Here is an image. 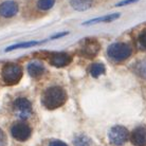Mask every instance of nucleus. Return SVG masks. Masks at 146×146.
<instances>
[{
	"instance_id": "9",
	"label": "nucleus",
	"mask_w": 146,
	"mask_h": 146,
	"mask_svg": "<svg viewBox=\"0 0 146 146\" xmlns=\"http://www.w3.org/2000/svg\"><path fill=\"white\" fill-rule=\"evenodd\" d=\"M18 4L13 0H7L0 4V15L5 18H11L17 14Z\"/></svg>"
},
{
	"instance_id": "17",
	"label": "nucleus",
	"mask_w": 146,
	"mask_h": 146,
	"mask_svg": "<svg viewBox=\"0 0 146 146\" xmlns=\"http://www.w3.org/2000/svg\"><path fill=\"white\" fill-rule=\"evenodd\" d=\"M55 3V0H38L37 7L41 11H48L53 7Z\"/></svg>"
},
{
	"instance_id": "22",
	"label": "nucleus",
	"mask_w": 146,
	"mask_h": 146,
	"mask_svg": "<svg viewBox=\"0 0 146 146\" xmlns=\"http://www.w3.org/2000/svg\"><path fill=\"white\" fill-rule=\"evenodd\" d=\"M66 35H68V32H62V33H57V34H55V35H53V36L50 37V39H57V38H60V37L66 36Z\"/></svg>"
},
{
	"instance_id": "21",
	"label": "nucleus",
	"mask_w": 146,
	"mask_h": 146,
	"mask_svg": "<svg viewBox=\"0 0 146 146\" xmlns=\"http://www.w3.org/2000/svg\"><path fill=\"white\" fill-rule=\"evenodd\" d=\"M7 145V137L2 131V129L0 128V146H5Z\"/></svg>"
},
{
	"instance_id": "7",
	"label": "nucleus",
	"mask_w": 146,
	"mask_h": 146,
	"mask_svg": "<svg viewBox=\"0 0 146 146\" xmlns=\"http://www.w3.org/2000/svg\"><path fill=\"white\" fill-rule=\"evenodd\" d=\"M100 49H101V44L98 40L87 39L82 48V54L88 58H93L99 53Z\"/></svg>"
},
{
	"instance_id": "11",
	"label": "nucleus",
	"mask_w": 146,
	"mask_h": 146,
	"mask_svg": "<svg viewBox=\"0 0 146 146\" xmlns=\"http://www.w3.org/2000/svg\"><path fill=\"white\" fill-rule=\"evenodd\" d=\"M121 14L120 13H113V14L106 15L103 17H98V18L91 19L89 21H86L83 23V26H91V25H95V23H100V22H111L117 20V18H120Z\"/></svg>"
},
{
	"instance_id": "6",
	"label": "nucleus",
	"mask_w": 146,
	"mask_h": 146,
	"mask_svg": "<svg viewBox=\"0 0 146 146\" xmlns=\"http://www.w3.org/2000/svg\"><path fill=\"white\" fill-rule=\"evenodd\" d=\"M11 133L14 139L20 141V142H23L31 137L32 130H31L29 125L25 124V123H16L12 126Z\"/></svg>"
},
{
	"instance_id": "16",
	"label": "nucleus",
	"mask_w": 146,
	"mask_h": 146,
	"mask_svg": "<svg viewBox=\"0 0 146 146\" xmlns=\"http://www.w3.org/2000/svg\"><path fill=\"white\" fill-rule=\"evenodd\" d=\"M135 73L143 78H146V60H141L137 62L135 66Z\"/></svg>"
},
{
	"instance_id": "4",
	"label": "nucleus",
	"mask_w": 146,
	"mask_h": 146,
	"mask_svg": "<svg viewBox=\"0 0 146 146\" xmlns=\"http://www.w3.org/2000/svg\"><path fill=\"white\" fill-rule=\"evenodd\" d=\"M13 110L19 119L26 120L32 114V105L26 98H18L13 103Z\"/></svg>"
},
{
	"instance_id": "2",
	"label": "nucleus",
	"mask_w": 146,
	"mask_h": 146,
	"mask_svg": "<svg viewBox=\"0 0 146 146\" xmlns=\"http://www.w3.org/2000/svg\"><path fill=\"white\" fill-rule=\"evenodd\" d=\"M131 47L124 42H114L107 49V54L110 58L117 62H124L131 55Z\"/></svg>"
},
{
	"instance_id": "14",
	"label": "nucleus",
	"mask_w": 146,
	"mask_h": 146,
	"mask_svg": "<svg viewBox=\"0 0 146 146\" xmlns=\"http://www.w3.org/2000/svg\"><path fill=\"white\" fill-rule=\"evenodd\" d=\"M105 66L103 65V64H101V62H96V64H93L91 66V68H90V74H91L92 77H94V78H96V77H99L100 75H102V74H104L105 73Z\"/></svg>"
},
{
	"instance_id": "15",
	"label": "nucleus",
	"mask_w": 146,
	"mask_h": 146,
	"mask_svg": "<svg viewBox=\"0 0 146 146\" xmlns=\"http://www.w3.org/2000/svg\"><path fill=\"white\" fill-rule=\"evenodd\" d=\"M40 41H27V42H20V44H13V46H10V47H7L5 49V52H10V51H13L15 49H22V48H31V47H34V46H37V44H39Z\"/></svg>"
},
{
	"instance_id": "12",
	"label": "nucleus",
	"mask_w": 146,
	"mask_h": 146,
	"mask_svg": "<svg viewBox=\"0 0 146 146\" xmlns=\"http://www.w3.org/2000/svg\"><path fill=\"white\" fill-rule=\"evenodd\" d=\"M93 0H70V4L71 7L78 12L87 11L88 9L92 7Z\"/></svg>"
},
{
	"instance_id": "8",
	"label": "nucleus",
	"mask_w": 146,
	"mask_h": 146,
	"mask_svg": "<svg viewBox=\"0 0 146 146\" xmlns=\"http://www.w3.org/2000/svg\"><path fill=\"white\" fill-rule=\"evenodd\" d=\"M49 62L52 66L57 67V68H62V67L68 66L70 62H72V57L67 53L59 52V53H53Z\"/></svg>"
},
{
	"instance_id": "19",
	"label": "nucleus",
	"mask_w": 146,
	"mask_h": 146,
	"mask_svg": "<svg viewBox=\"0 0 146 146\" xmlns=\"http://www.w3.org/2000/svg\"><path fill=\"white\" fill-rule=\"evenodd\" d=\"M138 40H139L140 46L142 48H144V49H146V30H144L142 33L140 34Z\"/></svg>"
},
{
	"instance_id": "18",
	"label": "nucleus",
	"mask_w": 146,
	"mask_h": 146,
	"mask_svg": "<svg viewBox=\"0 0 146 146\" xmlns=\"http://www.w3.org/2000/svg\"><path fill=\"white\" fill-rule=\"evenodd\" d=\"M91 141L86 135H78L74 139V145L75 146H90Z\"/></svg>"
},
{
	"instance_id": "5",
	"label": "nucleus",
	"mask_w": 146,
	"mask_h": 146,
	"mask_svg": "<svg viewBox=\"0 0 146 146\" xmlns=\"http://www.w3.org/2000/svg\"><path fill=\"white\" fill-rule=\"evenodd\" d=\"M108 138L111 144L114 146H122L124 145L128 139V130L126 127L121 125L113 126L108 132Z\"/></svg>"
},
{
	"instance_id": "1",
	"label": "nucleus",
	"mask_w": 146,
	"mask_h": 146,
	"mask_svg": "<svg viewBox=\"0 0 146 146\" xmlns=\"http://www.w3.org/2000/svg\"><path fill=\"white\" fill-rule=\"evenodd\" d=\"M67 101V93L62 87L53 86L48 88L42 95V105L47 109L53 110L62 107Z\"/></svg>"
},
{
	"instance_id": "20",
	"label": "nucleus",
	"mask_w": 146,
	"mask_h": 146,
	"mask_svg": "<svg viewBox=\"0 0 146 146\" xmlns=\"http://www.w3.org/2000/svg\"><path fill=\"white\" fill-rule=\"evenodd\" d=\"M138 1H140V0H122L119 3H117L115 7H124V5H128V4L135 3V2H138Z\"/></svg>"
},
{
	"instance_id": "10",
	"label": "nucleus",
	"mask_w": 146,
	"mask_h": 146,
	"mask_svg": "<svg viewBox=\"0 0 146 146\" xmlns=\"http://www.w3.org/2000/svg\"><path fill=\"white\" fill-rule=\"evenodd\" d=\"M131 142L135 146H146V127H137L131 133Z\"/></svg>"
},
{
	"instance_id": "3",
	"label": "nucleus",
	"mask_w": 146,
	"mask_h": 146,
	"mask_svg": "<svg viewBox=\"0 0 146 146\" xmlns=\"http://www.w3.org/2000/svg\"><path fill=\"white\" fill-rule=\"evenodd\" d=\"M22 68L17 64H7L1 70V76L4 83L7 85L18 84L22 77Z\"/></svg>"
},
{
	"instance_id": "23",
	"label": "nucleus",
	"mask_w": 146,
	"mask_h": 146,
	"mask_svg": "<svg viewBox=\"0 0 146 146\" xmlns=\"http://www.w3.org/2000/svg\"><path fill=\"white\" fill-rule=\"evenodd\" d=\"M49 146H68L66 143L62 142V141H53V142L50 143Z\"/></svg>"
},
{
	"instance_id": "13",
	"label": "nucleus",
	"mask_w": 146,
	"mask_h": 146,
	"mask_svg": "<svg viewBox=\"0 0 146 146\" xmlns=\"http://www.w3.org/2000/svg\"><path fill=\"white\" fill-rule=\"evenodd\" d=\"M44 71V66L38 62H32L28 65V73L32 77L40 76Z\"/></svg>"
}]
</instances>
